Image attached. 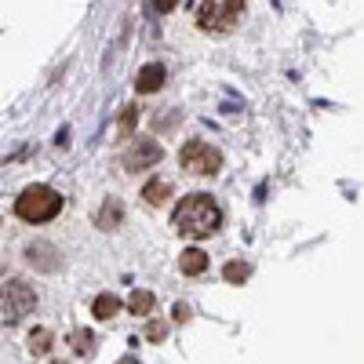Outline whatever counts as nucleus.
<instances>
[{
    "mask_svg": "<svg viewBox=\"0 0 364 364\" xmlns=\"http://www.w3.org/2000/svg\"><path fill=\"white\" fill-rule=\"evenodd\" d=\"M171 226L190 237V240H200V237H211L219 226H223V208L211 200L208 193H190L182 197L171 211Z\"/></svg>",
    "mask_w": 364,
    "mask_h": 364,
    "instance_id": "1",
    "label": "nucleus"
},
{
    "mask_svg": "<svg viewBox=\"0 0 364 364\" xmlns=\"http://www.w3.org/2000/svg\"><path fill=\"white\" fill-rule=\"evenodd\" d=\"M63 211V197H58L51 186H29L18 200H15V215L22 223H48Z\"/></svg>",
    "mask_w": 364,
    "mask_h": 364,
    "instance_id": "2",
    "label": "nucleus"
},
{
    "mask_svg": "<svg viewBox=\"0 0 364 364\" xmlns=\"http://www.w3.org/2000/svg\"><path fill=\"white\" fill-rule=\"evenodd\" d=\"M33 306H37V291L26 281H18V277L0 281V317L8 324H18L26 314H33Z\"/></svg>",
    "mask_w": 364,
    "mask_h": 364,
    "instance_id": "3",
    "label": "nucleus"
},
{
    "mask_svg": "<svg viewBox=\"0 0 364 364\" xmlns=\"http://www.w3.org/2000/svg\"><path fill=\"white\" fill-rule=\"evenodd\" d=\"M240 15H245V0H200L197 8L200 29H211V33H230Z\"/></svg>",
    "mask_w": 364,
    "mask_h": 364,
    "instance_id": "4",
    "label": "nucleus"
},
{
    "mask_svg": "<svg viewBox=\"0 0 364 364\" xmlns=\"http://www.w3.org/2000/svg\"><path fill=\"white\" fill-rule=\"evenodd\" d=\"M178 164L186 168L190 175H215L223 168V154L215 146L200 142V139H190L186 146H182V154H178Z\"/></svg>",
    "mask_w": 364,
    "mask_h": 364,
    "instance_id": "5",
    "label": "nucleus"
},
{
    "mask_svg": "<svg viewBox=\"0 0 364 364\" xmlns=\"http://www.w3.org/2000/svg\"><path fill=\"white\" fill-rule=\"evenodd\" d=\"M161 157H164L161 142H154V139H135V146L124 154V171H146V168L161 164Z\"/></svg>",
    "mask_w": 364,
    "mask_h": 364,
    "instance_id": "6",
    "label": "nucleus"
},
{
    "mask_svg": "<svg viewBox=\"0 0 364 364\" xmlns=\"http://www.w3.org/2000/svg\"><path fill=\"white\" fill-rule=\"evenodd\" d=\"M164 66L161 63H149V66H142L139 70V77H135V91L139 95H149V91H161L164 87Z\"/></svg>",
    "mask_w": 364,
    "mask_h": 364,
    "instance_id": "7",
    "label": "nucleus"
},
{
    "mask_svg": "<svg viewBox=\"0 0 364 364\" xmlns=\"http://www.w3.org/2000/svg\"><path fill=\"white\" fill-rule=\"evenodd\" d=\"M120 223H124V204H120L117 197H106V200H102V211L95 215V226L109 233V230H117Z\"/></svg>",
    "mask_w": 364,
    "mask_h": 364,
    "instance_id": "8",
    "label": "nucleus"
},
{
    "mask_svg": "<svg viewBox=\"0 0 364 364\" xmlns=\"http://www.w3.org/2000/svg\"><path fill=\"white\" fill-rule=\"evenodd\" d=\"M26 262L37 266V269H58V259H55L51 245H29L26 248Z\"/></svg>",
    "mask_w": 364,
    "mask_h": 364,
    "instance_id": "9",
    "label": "nucleus"
},
{
    "mask_svg": "<svg viewBox=\"0 0 364 364\" xmlns=\"http://www.w3.org/2000/svg\"><path fill=\"white\" fill-rule=\"evenodd\" d=\"M178 269L186 273V277H200V273L208 269V255L200 248H186V252L178 255Z\"/></svg>",
    "mask_w": 364,
    "mask_h": 364,
    "instance_id": "10",
    "label": "nucleus"
},
{
    "mask_svg": "<svg viewBox=\"0 0 364 364\" xmlns=\"http://www.w3.org/2000/svg\"><path fill=\"white\" fill-rule=\"evenodd\" d=\"M91 314H95L99 321H109L113 314H120V299H117V295H109V291L95 295V302H91Z\"/></svg>",
    "mask_w": 364,
    "mask_h": 364,
    "instance_id": "11",
    "label": "nucleus"
},
{
    "mask_svg": "<svg viewBox=\"0 0 364 364\" xmlns=\"http://www.w3.org/2000/svg\"><path fill=\"white\" fill-rule=\"evenodd\" d=\"M142 197H146V204H164L168 197H171V182H164V178H154V182H146V190H142Z\"/></svg>",
    "mask_w": 364,
    "mask_h": 364,
    "instance_id": "12",
    "label": "nucleus"
},
{
    "mask_svg": "<svg viewBox=\"0 0 364 364\" xmlns=\"http://www.w3.org/2000/svg\"><path fill=\"white\" fill-rule=\"evenodd\" d=\"M128 310L139 314V317H146L149 310H154V291H146V288L132 291V295H128Z\"/></svg>",
    "mask_w": 364,
    "mask_h": 364,
    "instance_id": "13",
    "label": "nucleus"
},
{
    "mask_svg": "<svg viewBox=\"0 0 364 364\" xmlns=\"http://www.w3.org/2000/svg\"><path fill=\"white\" fill-rule=\"evenodd\" d=\"M95 346H99V339L91 336L87 328H77V331H73V350H77L80 357H87V353H95Z\"/></svg>",
    "mask_w": 364,
    "mask_h": 364,
    "instance_id": "14",
    "label": "nucleus"
},
{
    "mask_svg": "<svg viewBox=\"0 0 364 364\" xmlns=\"http://www.w3.org/2000/svg\"><path fill=\"white\" fill-rule=\"evenodd\" d=\"M29 350H33L37 357H44L51 350V331L48 328H33V331H29Z\"/></svg>",
    "mask_w": 364,
    "mask_h": 364,
    "instance_id": "15",
    "label": "nucleus"
},
{
    "mask_svg": "<svg viewBox=\"0 0 364 364\" xmlns=\"http://www.w3.org/2000/svg\"><path fill=\"white\" fill-rule=\"evenodd\" d=\"M223 277H226L230 284H240V281L252 277V266H248V262H226V266H223Z\"/></svg>",
    "mask_w": 364,
    "mask_h": 364,
    "instance_id": "16",
    "label": "nucleus"
},
{
    "mask_svg": "<svg viewBox=\"0 0 364 364\" xmlns=\"http://www.w3.org/2000/svg\"><path fill=\"white\" fill-rule=\"evenodd\" d=\"M135 120H139V106H124V113H120V120H117V128H120L124 139L135 132Z\"/></svg>",
    "mask_w": 364,
    "mask_h": 364,
    "instance_id": "17",
    "label": "nucleus"
},
{
    "mask_svg": "<svg viewBox=\"0 0 364 364\" xmlns=\"http://www.w3.org/2000/svg\"><path fill=\"white\" fill-rule=\"evenodd\" d=\"M164 336H168V324H164V321H149V324H146V339H149V343H161Z\"/></svg>",
    "mask_w": 364,
    "mask_h": 364,
    "instance_id": "18",
    "label": "nucleus"
},
{
    "mask_svg": "<svg viewBox=\"0 0 364 364\" xmlns=\"http://www.w3.org/2000/svg\"><path fill=\"white\" fill-rule=\"evenodd\" d=\"M171 317L178 321V324H186L193 314H190V306H186V302H175V310H171Z\"/></svg>",
    "mask_w": 364,
    "mask_h": 364,
    "instance_id": "19",
    "label": "nucleus"
},
{
    "mask_svg": "<svg viewBox=\"0 0 364 364\" xmlns=\"http://www.w3.org/2000/svg\"><path fill=\"white\" fill-rule=\"evenodd\" d=\"M178 4V0H154V11H161V15H168L171 8Z\"/></svg>",
    "mask_w": 364,
    "mask_h": 364,
    "instance_id": "20",
    "label": "nucleus"
},
{
    "mask_svg": "<svg viewBox=\"0 0 364 364\" xmlns=\"http://www.w3.org/2000/svg\"><path fill=\"white\" fill-rule=\"evenodd\" d=\"M117 364H139V360H135V357H120Z\"/></svg>",
    "mask_w": 364,
    "mask_h": 364,
    "instance_id": "21",
    "label": "nucleus"
}]
</instances>
